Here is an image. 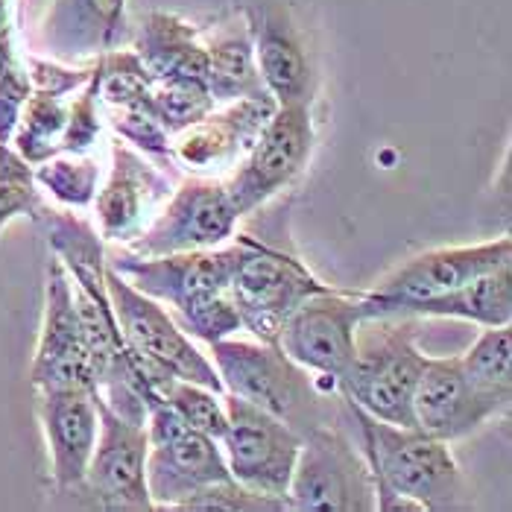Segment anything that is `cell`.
<instances>
[{"instance_id":"obj_1","label":"cell","mask_w":512,"mask_h":512,"mask_svg":"<svg viewBox=\"0 0 512 512\" xmlns=\"http://www.w3.org/2000/svg\"><path fill=\"white\" fill-rule=\"evenodd\" d=\"M246 246V235H235L229 243L214 249L173 252L156 258H141L118 249V255L106 252V264L118 270L132 287L170 308L185 334L211 346L240 331V316L229 284L246 255Z\"/></svg>"},{"instance_id":"obj_2","label":"cell","mask_w":512,"mask_h":512,"mask_svg":"<svg viewBox=\"0 0 512 512\" xmlns=\"http://www.w3.org/2000/svg\"><path fill=\"white\" fill-rule=\"evenodd\" d=\"M346 407L357 422L360 448L372 469L378 510L445 512L466 504V480L448 442L419 428L378 422L349 401Z\"/></svg>"},{"instance_id":"obj_3","label":"cell","mask_w":512,"mask_h":512,"mask_svg":"<svg viewBox=\"0 0 512 512\" xmlns=\"http://www.w3.org/2000/svg\"><path fill=\"white\" fill-rule=\"evenodd\" d=\"M369 325L375 331L360 322L355 363L337 390L378 422L416 428L413 393L428 360L416 346V322L413 316H369Z\"/></svg>"},{"instance_id":"obj_4","label":"cell","mask_w":512,"mask_h":512,"mask_svg":"<svg viewBox=\"0 0 512 512\" xmlns=\"http://www.w3.org/2000/svg\"><path fill=\"white\" fill-rule=\"evenodd\" d=\"M208 349L226 393L273 413L302 436L316 425H331L325 413L328 398L319 393L314 375L293 363L276 343L226 337Z\"/></svg>"},{"instance_id":"obj_5","label":"cell","mask_w":512,"mask_h":512,"mask_svg":"<svg viewBox=\"0 0 512 512\" xmlns=\"http://www.w3.org/2000/svg\"><path fill=\"white\" fill-rule=\"evenodd\" d=\"M106 287H109V302L118 319L120 337L132 357L141 363L150 381V390H156V384H161L164 378H179V381H194L217 393H226L211 357L199 349L191 334L182 331V325L161 302L150 299L138 287H132L109 264H106Z\"/></svg>"},{"instance_id":"obj_6","label":"cell","mask_w":512,"mask_h":512,"mask_svg":"<svg viewBox=\"0 0 512 512\" xmlns=\"http://www.w3.org/2000/svg\"><path fill=\"white\" fill-rule=\"evenodd\" d=\"M246 255L237 264L229 293L240 316V331L252 340L276 343L284 322L316 293L334 290L293 252V246L246 235Z\"/></svg>"},{"instance_id":"obj_7","label":"cell","mask_w":512,"mask_h":512,"mask_svg":"<svg viewBox=\"0 0 512 512\" xmlns=\"http://www.w3.org/2000/svg\"><path fill=\"white\" fill-rule=\"evenodd\" d=\"M264 88L276 106H314L319 71L296 0H235Z\"/></svg>"},{"instance_id":"obj_8","label":"cell","mask_w":512,"mask_h":512,"mask_svg":"<svg viewBox=\"0 0 512 512\" xmlns=\"http://www.w3.org/2000/svg\"><path fill=\"white\" fill-rule=\"evenodd\" d=\"M314 144V106H276L246 156L223 176L240 220L264 211L302 176Z\"/></svg>"},{"instance_id":"obj_9","label":"cell","mask_w":512,"mask_h":512,"mask_svg":"<svg viewBox=\"0 0 512 512\" xmlns=\"http://www.w3.org/2000/svg\"><path fill=\"white\" fill-rule=\"evenodd\" d=\"M299 512H375V480L363 448L334 425H316L302 436L287 489Z\"/></svg>"},{"instance_id":"obj_10","label":"cell","mask_w":512,"mask_h":512,"mask_svg":"<svg viewBox=\"0 0 512 512\" xmlns=\"http://www.w3.org/2000/svg\"><path fill=\"white\" fill-rule=\"evenodd\" d=\"M363 319V290L334 287L316 293L293 311L276 346L314 378H325L340 387L355 363L357 331Z\"/></svg>"},{"instance_id":"obj_11","label":"cell","mask_w":512,"mask_h":512,"mask_svg":"<svg viewBox=\"0 0 512 512\" xmlns=\"http://www.w3.org/2000/svg\"><path fill=\"white\" fill-rule=\"evenodd\" d=\"M237 223L240 214L232 205L223 179L188 176L173 188V194L161 205L153 223L120 249L141 258L214 249L237 235Z\"/></svg>"},{"instance_id":"obj_12","label":"cell","mask_w":512,"mask_h":512,"mask_svg":"<svg viewBox=\"0 0 512 512\" xmlns=\"http://www.w3.org/2000/svg\"><path fill=\"white\" fill-rule=\"evenodd\" d=\"M147 489L153 510H176L202 486L232 477L217 439L185 425L167 404L147 413Z\"/></svg>"},{"instance_id":"obj_13","label":"cell","mask_w":512,"mask_h":512,"mask_svg":"<svg viewBox=\"0 0 512 512\" xmlns=\"http://www.w3.org/2000/svg\"><path fill=\"white\" fill-rule=\"evenodd\" d=\"M226 401V434L220 439L223 457L229 474L237 483L270 495V498H287L290 477L296 469V457L302 448V434L293 431L287 422L278 416L237 398L232 393H223Z\"/></svg>"},{"instance_id":"obj_14","label":"cell","mask_w":512,"mask_h":512,"mask_svg":"<svg viewBox=\"0 0 512 512\" xmlns=\"http://www.w3.org/2000/svg\"><path fill=\"white\" fill-rule=\"evenodd\" d=\"M507 264H512L510 235L472 243V246H442L422 252L404 261L401 267H395L393 273H387L372 290H363V314L366 319L390 316L398 305L457 290Z\"/></svg>"},{"instance_id":"obj_15","label":"cell","mask_w":512,"mask_h":512,"mask_svg":"<svg viewBox=\"0 0 512 512\" xmlns=\"http://www.w3.org/2000/svg\"><path fill=\"white\" fill-rule=\"evenodd\" d=\"M30 384L36 393H59V390L97 393L94 357L74 299V284L59 258H50L47 264L44 314H41L36 355L30 363Z\"/></svg>"},{"instance_id":"obj_16","label":"cell","mask_w":512,"mask_h":512,"mask_svg":"<svg viewBox=\"0 0 512 512\" xmlns=\"http://www.w3.org/2000/svg\"><path fill=\"white\" fill-rule=\"evenodd\" d=\"M100 434L88 463L82 495L100 510H153L147 489V422H132L112 410L103 398Z\"/></svg>"},{"instance_id":"obj_17","label":"cell","mask_w":512,"mask_h":512,"mask_svg":"<svg viewBox=\"0 0 512 512\" xmlns=\"http://www.w3.org/2000/svg\"><path fill=\"white\" fill-rule=\"evenodd\" d=\"M173 179L161 170L156 158L138 153L126 141L112 144V167L106 182L97 188L94 214L103 243L126 246L141 235L173 194Z\"/></svg>"},{"instance_id":"obj_18","label":"cell","mask_w":512,"mask_h":512,"mask_svg":"<svg viewBox=\"0 0 512 512\" xmlns=\"http://www.w3.org/2000/svg\"><path fill=\"white\" fill-rule=\"evenodd\" d=\"M276 112V100L267 97H243L235 103L217 106L211 115L173 135L170 161L185 167L191 176L223 179L232 173L246 150L255 144L258 132Z\"/></svg>"},{"instance_id":"obj_19","label":"cell","mask_w":512,"mask_h":512,"mask_svg":"<svg viewBox=\"0 0 512 512\" xmlns=\"http://www.w3.org/2000/svg\"><path fill=\"white\" fill-rule=\"evenodd\" d=\"M97 393L88 390H59L36 393L50 480L59 495H82L88 463L100 434V404Z\"/></svg>"},{"instance_id":"obj_20","label":"cell","mask_w":512,"mask_h":512,"mask_svg":"<svg viewBox=\"0 0 512 512\" xmlns=\"http://www.w3.org/2000/svg\"><path fill=\"white\" fill-rule=\"evenodd\" d=\"M504 407L477 393L457 357H428L413 393L416 428L442 442H457L501 416Z\"/></svg>"},{"instance_id":"obj_21","label":"cell","mask_w":512,"mask_h":512,"mask_svg":"<svg viewBox=\"0 0 512 512\" xmlns=\"http://www.w3.org/2000/svg\"><path fill=\"white\" fill-rule=\"evenodd\" d=\"M126 36V0H50L36 24L47 59L82 65L120 47Z\"/></svg>"},{"instance_id":"obj_22","label":"cell","mask_w":512,"mask_h":512,"mask_svg":"<svg viewBox=\"0 0 512 512\" xmlns=\"http://www.w3.org/2000/svg\"><path fill=\"white\" fill-rule=\"evenodd\" d=\"M153 79H202L208 74V44L194 24L167 15L150 12L132 47Z\"/></svg>"},{"instance_id":"obj_23","label":"cell","mask_w":512,"mask_h":512,"mask_svg":"<svg viewBox=\"0 0 512 512\" xmlns=\"http://www.w3.org/2000/svg\"><path fill=\"white\" fill-rule=\"evenodd\" d=\"M390 316L463 319V322H474L480 328L512 325V264L474 278V281L457 287V290L398 305Z\"/></svg>"},{"instance_id":"obj_24","label":"cell","mask_w":512,"mask_h":512,"mask_svg":"<svg viewBox=\"0 0 512 512\" xmlns=\"http://www.w3.org/2000/svg\"><path fill=\"white\" fill-rule=\"evenodd\" d=\"M208 74L205 85L217 106L235 103L243 97H267L264 79L258 74L252 44L246 36V27H229L220 33H211L208 39Z\"/></svg>"},{"instance_id":"obj_25","label":"cell","mask_w":512,"mask_h":512,"mask_svg":"<svg viewBox=\"0 0 512 512\" xmlns=\"http://www.w3.org/2000/svg\"><path fill=\"white\" fill-rule=\"evenodd\" d=\"M68 103L71 94H59L50 88H36L30 91L24 112L18 118L15 135H12V147L21 158H27L33 167L41 164L44 158L62 153V138H65V126H68Z\"/></svg>"},{"instance_id":"obj_26","label":"cell","mask_w":512,"mask_h":512,"mask_svg":"<svg viewBox=\"0 0 512 512\" xmlns=\"http://www.w3.org/2000/svg\"><path fill=\"white\" fill-rule=\"evenodd\" d=\"M463 372L477 393L498 401L504 410L512 398V325L483 328L469 352L460 355Z\"/></svg>"},{"instance_id":"obj_27","label":"cell","mask_w":512,"mask_h":512,"mask_svg":"<svg viewBox=\"0 0 512 512\" xmlns=\"http://www.w3.org/2000/svg\"><path fill=\"white\" fill-rule=\"evenodd\" d=\"M36 170L41 194L56 199L62 208H88L100 188V161L91 153H56Z\"/></svg>"},{"instance_id":"obj_28","label":"cell","mask_w":512,"mask_h":512,"mask_svg":"<svg viewBox=\"0 0 512 512\" xmlns=\"http://www.w3.org/2000/svg\"><path fill=\"white\" fill-rule=\"evenodd\" d=\"M153 393H156V401L167 404L194 431L211 436L217 442L223 439L226 425H229L223 393L194 384V381H179V378H164L161 384H156Z\"/></svg>"},{"instance_id":"obj_29","label":"cell","mask_w":512,"mask_h":512,"mask_svg":"<svg viewBox=\"0 0 512 512\" xmlns=\"http://www.w3.org/2000/svg\"><path fill=\"white\" fill-rule=\"evenodd\" d=\"M150 106L170 138L185 132L188 126H194L217 109L202 79H153Z\"/></svg>"},{"instance_id":"obj_30","label":"cell","mask_w":512,"mask_h":512,"mask_svg":"<svg viewBox=\"0 0 512 512\" xmlns=\"http://www.w3.org/2000/svg\"><path fill=\"white\" fill-rule=\"evenodd\" d=\"M44 208L33 164L18 156L12 144H0V232L18 217L39 223Z\"/></svg>"},{"instance_id":"obj_31","label":"cell","mask_w":512,"mask_h":512,"mask_svg":"<svg viewBox=\"0 0 512 512\" xmlns=\"http://www.w3.org/2000/svg\"><path fill=\"white\" fill-rule=\"evenodd\" d=\"M293 510L290 501L261 495L243 483H237L235 477L226 480H214L208 486H202L191 498H185L173 512H287Z\"/></svg>"},{"instance_id":"obj_32","label":"cell","mask_w":512,"mask_h":512,"mask_svg":"<svg viewBox=\"0 0 512 512\" xmlns=\"http://www.w3.org/2000/svg\"><path fill=\"white\" fill-rule=\"evenodd\" d=\"M15 0H0V50H18L15 47Z\"/></svg>"},{"instance_id":"obj_33","label":"cell","mask_w":512,"mask_h":512,"mask_svg":"<svg viewBox=\"0 0 512 512\" xmlns=\"http://www.w3.org/2000/svg\"><path fill=\"white\" fill-rule=\"evenodd\" d=\"M47 3L50 0H21V12H18V18L24 21V24H39V18H41V12L47 9Z\"/></svg>"}]
</instances>
